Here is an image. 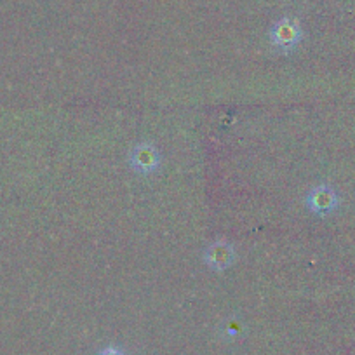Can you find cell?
<instances>
[{"label": "cell", "instance_id": "cell-1", "mask_svg": "<svg viewBox=\"0 0 355 355\" xmlns=\"http://www.w3.org/2000/svg\"><path fill=\"white\" fill-rule=\"evenodd\" d=\"M302 26L300 21L295 18H282L272 26L270 40L274 47H277L282 53H291L302 42Z\"/></svg>", "mask_w": 355, "mask_h": 355}, {"label": "cell", "instance_id": "cell-2", "mask_svg": "<svg viewBox=\"0 0 355 355\" xmlns=\"http://www.w3.org/2000/svg\"><path fill=\"white\" fill-rule=\"evenodd\" d=\"M338 204H340V197L329 185L315 187L306 196V206L312 213L319 214V216H326V214L333 213Z\"/></svg>", "mask_w": 355, "mask_h": 355}, {"label": "cell", "instance_id": "cell-3", "mask_svg": "<svg viewBox=\"0 0 355 355\" xmlns=\"http://www.w3.org/2000/svg\"><path fill=\"white\" fill-rule=\"evenodd\" d=\"M160 166V153L152 143H141L131 152V167L139 174H152Z\"/></svg>", "mask_w": 355, "mask_h": 355}, {"label": "cell", "instance_id": "cell-4", "mask_svg": "<svg viewBox=\"0 0 355 355\" xmlns=\"http://www.w3.org/2000/svg\"><path fill=\"white\" fill-rule=\"evenodd\" d=\"M204 259H206V263L213 270H227L228 266L235 261V249L230 242L216 241L207 248Z\"/></svg>", "mask_w": 355, "mask_h": 355}, {"label": "cell", "instance_id": "cell-5", "mask_svg": "<svg viewBox=\"0 0 355 355\" xmlns=\"http://www.w3.org/2000/svg\"><path fill=\"white\" fill-rule=\"evenodd\" d=\"M98 355H125V354L121 350V348L108 347V348H103V350H101Z\"/></svg>", "mask_w": 355, "mask_h": 355}]
</instances>
